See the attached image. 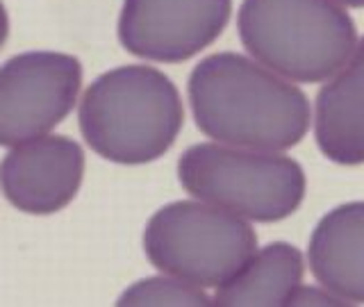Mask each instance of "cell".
Returning a JSON list of instances; mask_svg holds the SVG:
<instances>
[{"label": "cell", "instance_id": "cell-9", "mask_svg": "<svg viewBox=\"0 0 364 307\" xmlns=\"http://www.w3.org/2000/svg\"><path fill=\"white\" fill-rule=\"evenodd\" d=\"M314 139L337 164H364V37L326 80L314 102Z\"/></svg>", "mask_w": 364, "mask_h": 307}, {"label": "cell", "instance_id": "cell-2", "mask_svg": "<svg viewBox=\"0 0 364 307\" xmlns=\"http://www.w3.org/2000/svg\"><path fill=\"white\" fill-rule=\"evenodd\" d=\"M80 130L94 151L117 164H146L178 139L185 109L176 85L153 66H121L89 85Z\"/></svg>", "mask_w": 364, "mask_h": 307}, {"label": "cell", "instance_id": "cell-7", "mask_svg": "<svg viewBox=\"0 0 364 307\" xmlns=\"http://www.w3.org/2000/svg\"><path fill=\"white\" fill-rule=\"evenodd\" d=\"M232 0H125L119 18L123 48L153 62H185L219 39Z\"/></svg>", "mask_w": 364, "mask_h": 307}, {"label": "cell", "instance_id": "cell-13", "mask_svg": "<svg viewBox=\"0 0 364 307\" xmlns=\"http://www.w3.org/2000/svg\"><path fill=\"white\" fill-rule=\"evenodd\" d=\"M284 305H348L344 298H339L337 293H333L330 289H326L323 284L318 287H312V284H299Z\"/></svg>", "mask_w": 364, "mask_h": 307}, {"label": "cell", "instance_id": "cell-14", "mask_svg": "<svg viewBox=\"0 0 364 307\" xmlns=\"http://www.w3.org/2000/svg\"><path fill=\"white\" fill-rule=\"evenodd\" d=\"M7 34H9V18H7L5 5L0 3V48H3V45H5V41H7Z\"/></svg>", "mask_w": 364, "mask_h": 307}, {"label": "cell", "instance_id": "cell-10", "mask_svg": "<svg viewBox=\"0 0 364 307\" xmlns=\"http://www.w3.org/2000/svg\"><path fill=\"white\" fill-rule=\"evenodd\" d=\"M307 259L318 284L348 305L364 303V200L339 205L316 223Z\"/></svg>", "mask_w": 364, "mask_h": 307}, {"label": "cell", "instance_id": "cell-15", "mask_svg": "<svg viewBox=\"0 0 364 307\" xmlns=\"http://www.w3.org/2000/svg\"><path fill=\"white\" fill-rule=\"evenodd\" d=\"M339 5H346V7H364V0H335Z\"/></svg>", "mask_w": 364, "mask_h": 307}, {"label": "cell", "instance_id": "cell-8", "mask_svg": "<svg viewBox=\"0 0 364 307\" xmlns=\"http://www.w3.org/2000/svg\"><path fill=\"white\" fill-rule=\"evenodd\" d=\"M85 176V153L62 134L16 144L0 162V189L28 214H53L75 198Z\"/></svg>", "mask_w": 364, "mask_h": 307}, {"label": "cell", "instance_id": "cell-6", "mask_svg": "<svg viewBox=\"0 0 364 307\" xmlns=\"http://www.w3.org/2000/svg\"><path fill=\"white\" fill-rule=\"evenodd\" d=\"M82 66L64 53H23L0 66V146L48 134L71 114Z\"/></svg>", "mask_w": 364, "mask_h": 307}, {"label": "cell", "instance_id": "cell-5", "mask_svg": "<svg viewBox=\"0 0 364 307\" xmlns=\"http://www.w3.org/2000/svg\"><path fill=\"white\" fill-rule=\"evenodd\" d=\"M144 248L166 276L216 289L255 253L257 235L246 219L216 205L178 200L148 221Z\"/></svg>", "mask_w": 364, "mask_h": 307}, {"label": "cell", "instance_id": "cell-3", "mask_svg": "<svg viewBox=\"0 0 364 307\" xmlns=\"http://www.w3.org/2000/svg\"><path fill=\"white\" fill-rule=\"evenodd\" d=\"M237 30L253 60L291 82H326L358 43L335 0H244Z\"/></svg>", "mask_w": 364, "mask_h": 307}, {"label": "cell", "instance_id": "cell-4", "mask_svg": "<svg viewBox=\"0 0 364 307\" xmlns=\"http://www.w3.org/2000/svg\"><path fill=\"white\" fill-rule=\"evenodd\" d=\"M178 178L193 198L259 223L287 219L305 196V173L296 159L219 141L187 148Z\"/></svg>", "mask_w": 364, "mask_h": 307}, {"label": "cell", "instance_id": "cell-12", "mask_svg": "<svg viewBox=\"0 0 364 307\" xmlns=\"http://www.w3.org/2000/svg\"><path fill=\"white\" fill-rule=\"evenodd\" d=\"M119 305H212L203 287L173 276L146 278L125 291Z\"/></svg>", "mask_w": 364, "mask_h": 307}, {"label": "cell", "instance_id": "cell-11", "mask_svg": "<svg viewBox=\"0 0 364 307\" xmlns=\"http://www.w3.org/2000/svg\"><path fill=\"white\" fill-rule=\"evenodd\" d=\"M303 255L287 242L255 250L235 276L216 287L212 305H284L303 280Z\"/></svg>", "mask_w": 364, "mask_h": 307}, {"label": "cell", "instance_id": "cell-1", "mask_svg": "<svg viewBox=\"0 0 364 307\" xmlns=\"http://www.w3.org/2000/svg\"><path fill=\"white\" fill-rule=\"evenodd\" d=\"M187 91L198 130L219 144L287 151L310 130L307 96L253 57H205L193 66Z\"/></svg>", "mask_w": 364, "mask_h": 307}]
</instances>
